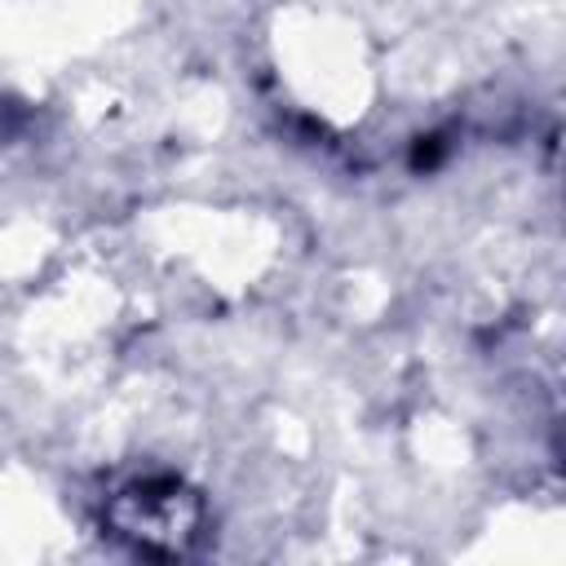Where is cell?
I'll return each instance as SVG.
<instances>
[{"label":"cell","mask_w":566,"mask_h":566,"mask_svg":"<svg viewBox=\"0 0 566 566\" xmlns=\"http://www.w3.org/2000/svg\"><path fill=\"white\" fill-rule=\"evenodd\" d=\"M102 526L142 557H186L208 526V509L181 478L150 473L124 482L106 500Z\"/></svg>","instance_id":"cell-1"}]
</instances>
